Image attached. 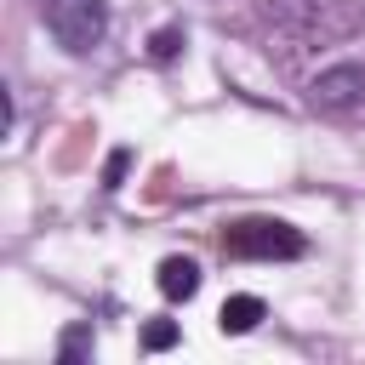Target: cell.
I'll return each instance as SVG.
<instances>
[{"label":"cell","mask_w":365,"mask_h":365,"mask_svg":"<svg viewBox=\"0 0 365 365\" xmlns=\"http://www.w3.org/2000/svg\"><path fill=\"white\" fill-rule=\"evenodd\" d=\"M222 251L240 262H291L308 251V240H302V228H291L279 217H240L222 228Z\"/></svg>","instance_id":"1"},{"label":"cell","mask_w":365,"mask_h":365,"mask_svg":"<svg viewBox=\"0 0 365 365\" xmlns=\"http://www.w3.org/2000/svg\"><path fill=\"white\" fill-rule=\"evenodd\" d=\"M40 23L68 57H91L108 34V0H40Z\"/></svg>","instance_id":"2"},{"label":"cell","mask_w":365,"mask_h":365,"mask_svg":"<svg viewBox=\"0 0 365 365\" xmlns=\"http://www.w3.org/2000/svg\"><path fill=\"white\" fill-rule=\"evenodd\" d=\"M308 103L319 114H359L365 108V63H336L308 80Z\"/></svg>","instance_id":"3"},{"label":"cell","mask_w":365,"mask_h":365,"mask_svg":"<svg viewBox=\"0 0 365 365\" xmlns=\"http://www.w3.org/2000/svg\"><path fill=\"white\" fill-rule=\"evenodd\" d=\"M154 285H160V297L188 302V297L200 291V262H194V257H165V262H160V274H154Z\"/></svg>","instance_id":"4"},{"label":"cell","mask_w":365,"mask_h":365,"mask_svg":"<svg viewBox=\"0 0 365 365\" xmlns=\"http://www.w3.org/2000/svg\"><path fill=\"white\" fill-rule=\"evenodd\" d=\"M262 297H228L222 302V314H217V325H222V336H245V331H257L262 325Z\"/></svg>","instance_id":"5"},{"label":"cell","mask_w":365,"mask_h":365,"mask_svg":"<svg viewBox=\"0 0 365 365\" xmlns=\"http://www.w3.org/2000/svg\"><path fill=\"white\" fill-rule=\"evenodd\" d=\"M171 342H177V325H171V319H148V325H143V348H148V354H165Z\"/></svg>","instance_id":"6"},{"label":"cell","mask_w":365,"mask_h":365,"mask_svg":"<svg viewBox=\"0 0 365 365\" xmlns=\"http://www.w3.org/2000/svg\"><path fill=\"white\" fill-rule=\"evenodd\" d=\"M177 46H182V29H160V34L148 40V57H154V63H171Z\"/></svg>","instance_id":"7"},{"label":"cell","mask_w":365,"mask_h":365,"mask_svg":"<svg viewBox=\"0 0 365 365\" xmlns=\"http://www.w3.org/2000/svg\"><path fill=\"white\" fill-rule=\"evenodd\" d=\"M86 348H91V325H74V331H68V336H63V348H57V359H63V365H68V359H80V354H86Z\"/></svg>","instance_id":"8"},{"label":"cell","mask_w":365,"mask_h":365,"mask_svg":"<svg viewBox=\"0 0 365 365\" xmlns=\"http://www.w3.org/2000/svg\"><path fill=\"white\" fill-rule=\"evenodd\" d=\"M125 160H131L125 148H114V154H108V165H103V188H120V171H125Z\"/></svg>","instance_id":"9"}]
</instances>
